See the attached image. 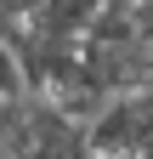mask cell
<instances>
[{
  "instance_id": "1",
  "label": "cell",
  "mask_w": 153,
  "mask_h": 159,
  "mask_svg": "<svg viewBox=\"0 0 153 159\" xmlns=\"http://www.w3.org/2000/svg\"><path fill=\"white\" fill-rule=\"evenodd\" d=\"M28 85H23V68H17V51L0 40V97H23Z\"/></svg>"
}]
</instances>
